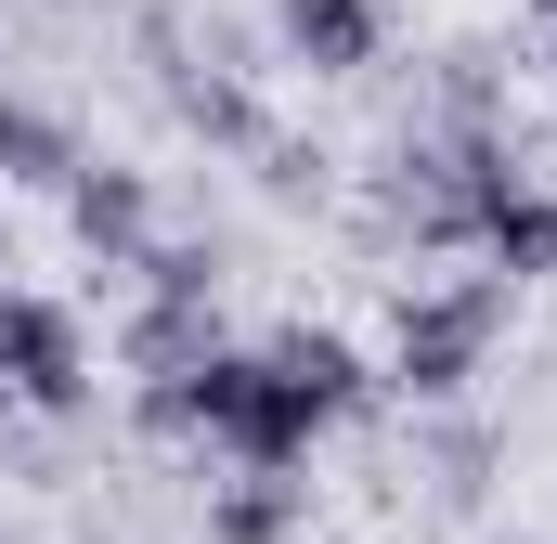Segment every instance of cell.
Masks as SVG:
<instances>
[{
  "instance_id": "cell-9",
  "label": "cell",
  "mask_w": 557,
  "mask_h": 544,
  "mask_svg": "<svg viewBox=\"0 0 557 544\" xmlns=\"http://www.w3.org/2000/svg\"><path fill=\"white\" fill-rule=\"evenodd\" d=\"M65 169H78V131L0 91V195H65Z\"/></svg>"
},
{
  "instance_id": "cell-7",
  "label": "cell",
  "mask_w": 557,
  "mask_h": 544,
  "mask_svg": "<svg viewBox=\"0 0 557 544\" xmlns=\"http://www.w3.org/2000/svg\"><path fill=\"white\" fill-rule=\"evenodd\" d=\"M195 350H221V298H143L131 337H117V363H131V376H182Z\"/></svg>"
},
{
  "instance_id": "cell-5",
  "label": "cell",
  "mask_w": 557,
  "mask_h": 544,
  "mask_svg": "<svg viewBox=\"0 0 557 544\" xmlns=\"http://www.w3.org/2000/svg\"><path fill=\"white\" fill-rule=\"evenodd\" d=\"M480 260L506 272V285H545V272H557V195H545V182L493 169V195H480Z\"/></svg>"
},
{
  "instance_id": "cell-15",
  "label": "cell",
  "mask_w": 557,
  "mask_h": 544,
  "mask_svg": "<svg viewBox=\"0 0 557 544\" xmlns=\"http://www.w3.org/2000/svg\"><path fill=\"white\" fill-rule=\"evenodd\" d=\"M545 78H557V52H545Z\"/></svg>"
},
{
  "instance_id": "cell-2",
  "label": "cell",
  "mask_w": 557,
  "mask_h": 544,
  "mask_svg": "<svg viewBox=\"0 0 557 544\" xmlns=\"http://www.w3.org/2000/svg\"><path fill=\"white\" fill-rule=\"evenodd\" d=\"M0 390L26 415H91V324L39 285H0Z\"/></svg>"
},
{
  "instance_id": "cell-10",
  "label": "cell",
  "mask_w": 557,
  "mask_h": 544,
  "mask_svg": "<svg viewBox=\"0 0 557 544\" xmlns=\"http://www.w3.org/2000/svg\"><path fill=\"white\" fill-rule=\"evenodd\" d=\"M143 298H221V260H208V247H169V234H143Z\"/></svg>"
},
{
  "instance_id": "cell-12",
  "label": "cell",
  "mask_w": 557,
  "mask_h": 544,
  "mask_svg": "<svg viewBox=\"0 0 557 544\" xmlns=\"http://www.w3.org/2000/svg\"><path fill=\"white\" fill-rule=\"evenodd\" d=\"M428 467H441V480H428V493H454V506H467V493H480V467H493V441H480V428H454V441H441V454H428Z\"/></svg>"
},
{
  "instance_id": "cell-6",
  "label": "cell",
  "mask_w": 557,
  "mask_h": 544,
  "mask_svg": "<svg viewBox=\"0 0 557 544\" xmlns=\"http://www.w3.org/2000/svg\"><path fill=\"white\" fill-rule=\"evenodd\" d=\"M298 519H311V480L298 467H234L208 493V544H285Z\"/></svg>"
},
{
  "instance_id": "cell-14",
  "label": "cell",
  "mask_w": 557,
  "mask_h": 544,
  "mask_svg": "<svg viewBox=\"0 0 557 544\" xmlns=\"http://www.w3.org/2000/svg\"><path fill=\"white\" fill-rule=\"evenodd\" d=\"M532 13H557V0H532Z\"/></svg>"
},
{
  "instance_id": "cell-3",
  "label": "cell",
  "mask_w": 557,
  "mask_h": 544,
  "mask_svg": "<svg viewBox=\"0 0 557 544\" xmlns=\"http://www.w3.org/2000/svg\"><path fill=\"white\" fill-rule=\"evenodd\" d=\"M65 234H78L104 272H131L143 234H156V182H143V169H104V156H78V169H65Z\"/></svg>"
},
{
  "instance_id": "cell-11",
  "label": "cell",
  "mask_w": 557,
  "mask_h": 544,
  "mask_svg": "<svg viewBox=\"0 0 557 544\" xmlns=\"http://www.w3.org/2000/svg\"><path fill=\"white\" fill-rule=\"evenodd\" d=\"M169 104H182L208 143H260V104H247V91H221V78H169Z\"/></svg>"
},
{
  "instance_id": "cell-13",
  "label": "cell",
  "mask_w": 557,
  "mask_h": 544,
  "mask_svg": "<svg viewBox=\"0 0 557 544\" xmlns=\"http://www.w3.org/2000/svg\"><path fill=\"white\" fill-rule=\"evenodd\" d=\"M0 272H13V247H0Z\"/></svg>"
},
{
  "instance_id": "cell-8",
  "label": "cell",
  "mask_w": 557,
  "mask_h": 544,
  "mask_svg": "<svg viewBox=\"0 0 557 544\" xmlns=\"http://www.w3.org/2000/svg\"><path fill=\"white\" fill-rule=\"evenodd\" d=\"M273 363H285V376H298L324 415H363V403H376V363H363L337 324H285V337H273Z\"/></svg>"
},
{
  "instance_id": "cell-4",
  "label": "cell",
  "mask_w": 557,
  "mask_h": 544,
  "mask_svg": "<svg viewBox=\"0 0 557 544\" xmlns=\"http://www.w3.org/2000/svg\"><path fill=\"white\" fill-rule=\"evenodd\" d=\"M273 39H285V65H311V78H363L389 52V13L376 0H273Z\"/></svg>"
},
{
  "instance_id": "cell-1",
  "label": "cell",
  "mask_w": 557,
  "mask_h": 544,
  "mask_svg": "<svg viewBox=\"0 0 557 544\" xmlns=\"http://www.w3.org/2000/svg\"><path fill=\"white\" fill-rule=\"evenodd\" d=\"M506 311H519V285H506V272H467V285H428V298H403V337H389V390H416L428 415H441V403H467V376L493 363Z\"/></svg>"
}]
</instances>
